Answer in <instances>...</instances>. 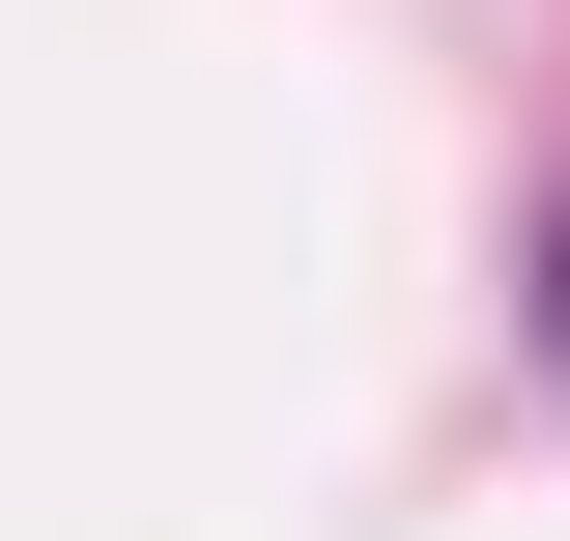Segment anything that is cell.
I'll use <instances>...</instances> for the list:
<instances>
[{"mask_svg":"<svg viewBox=\"0 0 570 541\" xmlns=\"http://www.w3.org/2000/svg\"><path fill=\"white\" fill-rule=\"evenodd\" d=\"M542 342H570V228H542Z\"/></svg>","mask_w":570,"mask_h":541,"instance_id":"cell-1","label":"cell"}]
</instances>
